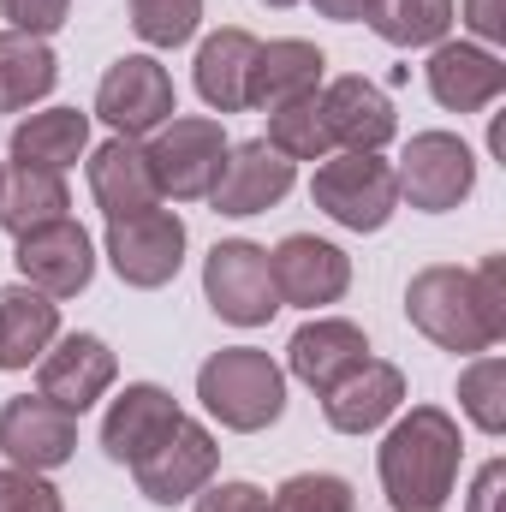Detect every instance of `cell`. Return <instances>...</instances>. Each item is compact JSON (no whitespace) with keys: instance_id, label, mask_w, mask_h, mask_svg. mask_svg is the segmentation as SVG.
<instances>
[{"instance_id":"cell-24","label":"cell","mask_w":506,"mask_h":512,"mask_svg":"<svg viewBox=\"0 0 506 512\" xmlns=\"http://www.w3.org/2000/svg\"><path fill=\"white\" fill-rule=\"evenodd\" d=\"M60 340V304L36 286H0V370H30Z\"/></svg>"},{"instance_id":"cell-23","label":"cell","mask_w":506,"mask_h":512,"mask_svg":"<svg viewBox=\"0 0 506 512\" xmlns=\"http://www.w3.org/2000/svg\"><path fill=\"white\" fill-rule=\"evenodd\" d=\"M256 42L251 30L227 24L215 30L203 48H197V96L215 108V114H245L251 108V66H256Z\"/></svg>"},{"instance_id":"cell-3","label":"cell","mask_w":506,"mask_h":512,"mask_svg":"<svg viewBox=\"0 0 506 512\" xmlns=\"http://www.w3.org/2000/svg\"><path fill=\"white\" fill-rule=\"evenodd\" d=\"M197 399L203 411L233 429V435H256L286 411V370L256 352V346H221L203 370H197Z\"/></svg>"},{"instance_id":"cell-31","label":"cell","mask_w":506,"mask_h":512,"mask_svg":"<svg viewBox=\"0 0 506 512\" xmlns=\"http://www.w3.org/2000/svg\"><path fill=\"white\" fill-rule=\"evenodd\" d=\"M197 18H203V0H131V30L149 42V48H179L197 36Z\"/></svg>"},{"instance_id":"cell-10","label":"cell","mask_w":506,"mask_h":512,"mask_svg":"<svg viewBox=\"0 0 506 512\" xmlns=\"http://www.w3.org/2000/svg\"><path fill=\"white\" fill-rule=\"evenodd\" d=\"M102 251L114 262V274L137 286V292H155L179 274L185 262V221L173 209H143V215H120L108 221L102 233Z\"/></svg>"},{"instance_id":"cell-17","label":"cell","mask_w":506,"mask_h":512,"mask_svg":"<svg viewBox=\"0 0 506 512\" xmlns=\"http://www.w3.org/2000/svg\"><path fill=\"white\" fill-rule=\"evenodd\" d=\"M423 78H429V96L447 114H483V108H495V96L506 90L501 54L483 48V42H435Z\"/></svg>"},{"instance_id":"cell-8","label":"cell","mask_w":506,"mask_h":512,"mask_svg":"<svg viewBox=\"0 0 506 512\" xmlns=\"http://www.w3.org/2000/svg\"><path fill=\"white\" fill-rule=\"evenodd\" d=\"M203 298L221 322L233 328H262L274 310H280V292H274V268L268 251L251 239H221L209 262H203Z\"/></svg>"},{"instance_id":"cell-27","label":"cell","mask_w":506,"mask_h":512,"mask_svg":"<svg viewBox=\"0 0 506 512\" xmlns=\"http://www.w3.org/2000/svg\"><path fill=\"white\" fill-rule=\"evenodd\" d=\"M60 78V60L48 48V36H0V114H24L30 102H42Z\"/></svg>"},{"instance_id":"cell-11","label":"cell","mask_w":506,"mask_h":512,"mask_svg":"<svg viewBox=\"0 0 506 512\" xmlns=\"http://www.w3.org/2000/svg\"><path fill=\"white\" fill-rule=\"evenodd\" d=\"M0 453L18 465V471H60L72 453H78V417L60 411L54 399L42 393H18L0 405Z\"/></svg>"},{"instance_id":"cell-18","label":"cell","mask_w":506,"mask_h":512,"mask_svg":"<svg viewBox=\"0 0 506 512\" xmlns=\"http://www.w3.org/2000/svg\"><path fill=\"white\" fill-rule=\"evenodd\" d=\"M399 399H405L399 364L364 358L352 376H340V382L322 393V417H328V429H340V435H370V429H381V423L399 411Z\"/></svg>"},{"instance_id":"cell-22","label":"cell","mask_w":506,"mask_h":512,"mask_svg":"<svg viewBox=\"0 0 506 512\" xmlns=\"http://www.w3.org/2000/svg\"><path fill=\"white\" fill-rule=\"evenodd\" d=\"M328 78V60L316 42L304 36H280V42H262L256 48V66H251V108H286L298 96H316Z\"/></svg>"},{"instance_id":"cell-7","label":"cell","mask_w":506,"mask_h":512,"mask_svg":"<svg viewBox=\"0 0 506 512\" xmlns=\"http://www.w3.org/2000/svg\"><path fill=\"white\" fill-rule=\"evenodd\" d=\"M215 465H221L215 435H209L197 417H179V423L131 465V477H137V495H143V501L179 507V501H191V495H203V489L215 483Z\"/></svg>"},{"instance_id":"cell-14","label":"cell","mask_w":506,"mask_h":512,"mask_svg":"<svg viewBox=\"0 0 506 512\" xmlns=\"http://www.w3.org/2000/svg\"><path fill=\"white\" fill-rule=\"evenodd\" d=\"M114 376H120V364H114L108 340H96V334H60V340L36 358V393L54 399V405L72 411V417H84V411L114 387Z\"/></svg>"},{"instance_id":"cell-38","label":"cell","mask_w":506,"mask_h":512,"mask_svg":"<svg viewBox=\"0 0 506 512\" xmlns=\"http://www.w3.org/2000/svg\"><path fill=\"white\" fill-rule=\"evenodd\" d=\"M322 18H340V24H358V18H370V6L376 0H310Z\"/></svg>"},{"instance_id":"cell-29","label":"cell","mask_w":506,"mask_h":512,"mask_svg":"<svg viewBox=\"0 0 506 512\" xmlns=\"http://www.w3.org/2000/svg\"><path fill=\"white\" fill-rule=\"evenodd\" d=\"M322 96V90H316ZM316 96H298V102H286V108H268V149H280L292 167L298 161H328L334 155V137L322 126V102Z\"/></svg>"},{"instance_id":"cell-37","label":"cell","mask_w":506,"mask_h":512,"mask_svg":"<svg viewBox=\"0 0 506 512\" xmlns=\"http://www.w3.org/2000/svg\"><path fill=\"white\" fill-rule=\"evenodd\" d=\"M465 24L483 42H506V0H465Z\"/></svg>"},{"instance_id":"cell-39","label":"cell","mask_w":506,"mask_h":512,"mask_svg":"<svg viewBox=\"0 0 506 512\" xmlns=\"http://www.w3.org/2000/svg\"><path fill=\"white\" fill-rule=\"evenodd\" d=\"M262 6H280V12H286V6H298V0H262Z\"/></svg>"},{"instance_id":"cell-32","label":"cell","mask_w":506,"mask_h":512,"mask_svg":"<svg viewBox=\"0 0 506 512\" xmlns=\"http://www.w3.org/2000/svg\"><path fill=\"white\" fill-rule=\"evenodd\" d=\"M274 512H358V495L334 471H298L274 489Z\"/></svg>"},{"instance_id":"cell-25","label":"cell","mask_w":506,"mask_h":512,"mask_svg":"<svg viewBox=\"0 0 506 512\" xmlns=\"http://www.w3.org/2000/svg\"><path fill=\"white\" fill-rule=\"evenodd\" d=\"M84 149H90V114H78V108H42V114L12 126V161L18 167L66 173V167H78Z\"/></svg>"},{"instance_id":"cell-5","label":"cell","mask_w":506,"mask_h":512,"mask_svg":"<svg viewBox=\"0 0 506 512\" xmlns=\"http://www.w3.org/2000/svg\"><path fill=\"white\" fill-rule=\"evenodd\" d=\"M310 197L328 221H340L346 233H381L399 209V179L393 161L381 155H328L310 179Z\"/></svg>"},{"instance_id":"cell-36","label":"cell","mask_w":506,"mask_h":512,"mask_svg":"<svg viewBox=\"0 0 506 512\" xmlns=\"http://www.w3.org/2000/svg\"><path fill=\"white\" fill-rule=\"evenodd\" d=\"M471 512H506V465L489 459L471 483Z\"/></svg>"},{"instance_id":"cell-9","label":"cell","mask_w":506,"mask_h":512,"mask_svg":"<svg viewBox=\"0 0 506 512\" xmlns=\"http://www.w3.org/2000/svg\"><path fill=\"white\" fill-rule=\"evenodd\" d=\"M179 114V96H173V78L155 54H126L102 72L96 84V120H108L114 137H149Z\"/></svg>"},{"instance_id":"cell-6","label":"cell","mask_w":506,"mask_h":512,"mask_svg":"<svg viewBox=\"0 0 506 512\" xmlns=\"http://www.w3.org/2000/svg\"><path fill=\"white\" fill-rule=\"evenodd\" d=\"M393 179H399V197H405L411 209L447 215V209H459V203L477 191V155H471V143L453 137V131H417V137L405 143Z\"/></svg>"},{"instance_id":"cell-12","label":"cell","mask_w":506,"mask_h":512,"mask_svg":"<svg viewBox=\"0 0 506 512\" xmlns=\"http://www.w3.org/2000/svg\"><path fill=\"white\" fill-rule=\"evenodd\" d=\"M12 262H18L24 286L48 292V298L60 304V298H78V292L90 286V274H96V245H90V233L66 215V221H48V227L18 233Z\"/></svg>"},{"instance_id":"cell-2","label":"cell","mask_w":506,"mask_h":512,"mask_svg":"<svg viewBox=\"0 0 506 512\" xmlns=\"http://www.w3.org/2000/svg\"><path fill=\"white\" fill-rule=\"evenodd\" d=\"M459 459H465L459 423L441 405H411L387 429V441H381V453H376L381 495L393 501V512H441L453 501Z\"/></svg>"},{"instance_id":"cell-21","label":"cell","mask_w":506,"mask_h":512,"mask_svg":"<svg viewBox=\"0 0 506 512\" xmlns=\"http://www.w3.org/2000/svg\"><path fill=\"white\" fill-rule=\"evenodd\" d=\"M90 197L102 203L108 221L120 215H143V209H161V185L149 173V155L137 137H108L96 155H90Z\"/></svg>"},{"instance_id":"cell-13","label":"cell","mask_w":506,"mask_h":512,"mask_svg":"<svg viewBox=\"0 0 506 512\" xmlns=\"http://www.w3.org/2000/svg\"><path fill=\"white\" fill-rule=\"evenodd\" d=\"M274 268V292L280 304H298V310H322V304H340L346 286H352V256L316 233H292L268 251Z\"/></svg>"},{"instance_id":"cell-40","label":"cell","mask_w":506,"mask_h":512,"mask_svg":"<svg viewBox=\"0 0 506 512\" xmlns=\"http://www.w3.org/2000/svg\"><path fill=\"white\" fill-rule=\"evenodd\" d=\"M0 179H6V161H0Z\"/></svg>"},{"instance_id":"cell-26","label":"cell","mask_w":506,"mask_h":512,"mask_svg":"<svg viewBox=\"0 0 506 512\" xmlns=\"http://www.w3.org/2000/svg\"><path fill=\"white\" fill-rule=\"evenodd\" d=\"M72 197H66V179L60 173H42V167H6L0 179V227L18 239L30 227H48V221H66Z\"/></svg>"},{"instance_id":"cell-19","label":"cell","mask_w":506,"mask_h":512,"mask_svg":"<svg viewBox=\"0 0 506 512\" xmlns=\"http://www.w3.org/2000/svg\"><path fill=\"white\" fill-rule=\"evenodd\" d=\"M364 358H370V340H364V328L346 322V316H316V322H304V328L292 334V346H286V370L304 387H316V393H328L340 376H352Z\"/></svg>"},{"instance_id":"cell-28","label":"cell","mask_w":506,"mask_h":512,"mask_svg":"<svg viewBox=\"0 0 506 512\" xmlns=\"http://www.w3.org/2000/svg\"><path fill=\"white\" fill-rule=\"evenodd\" d=\"M370 30L387 48H435L453 30V0H376Z\"/></svg>"},{"instance_id":"cell-35","label":"cell","mask_w":506,"mask_h":512,"mask_svg":"<svg viewBox=\"0 0 506 512\" xmlns=\"http://www.w3.org/2000/svg\"><path fill=\"white\" fill-rule=\"evenodd\" d=\"M191 512H274V495L256 489V483H215V489L197 495Z\"/></svg>"},{"instance_id":"cell-20","label":"cell","mask_w":506,"mask_h":512,"mask_svg":"<svg viewBox=\"0 0 506 512\" xmlns=\"http://www.w3.org/2000/svg\"><path fill=\"white\" fill-rule=\"evenodd\" d=\"M179 417H185V411H179V399H173L167 387L131 382L126 393L108 405V417H102V453H108L114 465H137Z\"/></svg>"},{"instance_id":"cell-1","label":"cell","mask_w":506,"mask_h":512,"mask_svg":"<svg viewBox=\"0 0 506 512\" xmlns=\"http://www.w3.org/2000/svg\"><path fill=\"white\" fill-rule=\"evenodd\" d=\"M405 316L441 352L459 358L495 352L506 334V262L489 256L483 268H453V262L417 268L405 286Z\"/></svg>"},{"instance_id":"cell-33","label":"cell","mask_w":506,"mask_h":512,"mask_svg":"<svg viewBox=\"0 0 506 512\" xmlns=\"http://www.w3.org/2000/svg\"><path fill=\"white\" fill-rule=\"evenodd\" d=\"M0 512H60V489L42 471H0Z\"/></svg>"},{"instance_id":"cell-16","label":"cell","mask_w":506,"mask_h":512,"mask_svg":"<svg viewBox=\"0 0 506 512\" xmlns=\"http://www.w3.org/2000/svg\"><path fill=\"white\" fill-rule=\"evenodd\" d=\"M316 102H322V126L334 137V149H346V155H381L393 143V131H399V114H393L387 90L358 78V72L334 78Z\"/></svg>"},{"instance_id":"cell-34","label":"cell","mask_w":506,"mask_h":512,"mask_svg":"<svg viewBox=\"0 0 506 512\" xmlns=\"http://www.w3.org/2000/svg\"><path fill=\"white\" fill-rule=\"evenodd\" d=\"M0 12L12 18V30H24V36H48V30L66 24L72 0H0Z\"/></svg>"},{"instance_id":"cell-15","label":"cell","mask_w":506,"mask_h":512,"mask_svg":"<svg viewBox=\"0 0 506 512\" xmlns=\"http://www.w3.org/2000/svg\"><path fill=\"white\" fill-rule=\"evenodd\" d=\"M292 185H298V167L280 149H268L262 137H251V143H227V161H221V179H215L209 203H215V215L245 221V215H268Z\"/></svg>"},{"instance_id":"cell-4","label":"cell","mask_w":506,"mask_h":512,"mask_svg":"<svg viewBox=\"0 0 506 512\" xmlns=\"http://www.w3.org/2000/svg\"><path fill=\"white\" fill-rule=\"evenodd\" d=\"M143 155H149V173H155L161 197L197 203V197H209L215 179H221L227 131H221V120H209V114H173L161 131H149Z\"/></svg>"},{"instance_id":"cell-30","label":"cell","mask_w":506,"mask_h":512,"mask_svg":"<svg viewBox=\"0 0 506 512\" xmlns=\"http://www.w3.org/2000/svg\"><path fill=\"white\" fill-rule=\"evenodd\" d=\"M459 411L483 429V435H506V364L495 352L471 358L459 376Z\"/></svg>"}]
</instances>
